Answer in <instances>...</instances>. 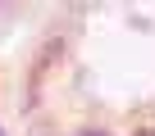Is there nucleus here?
<instances>
[{
    "instance_id": "nucleus-1",
    "label": "nucleus",
    "mask_w": 155,
    "mask_h": 136,
    "mask_svg": "<svg viewBox=\"0 0 155 136\" xmlns=\"http://www.w3.org/2000/svg\"><path fill=\"white\" fill-rule=\"evenodd\" d=\"M82 136H105V131H82Z\"/></svg>"
},
{
    "instance_id": "nucleus-2",
    "label": "nucleus",
    "mask_w": 155,
    "mask_h": 136,
    "mask_svg": "<svg viewBox=\"0 0 155 136\" xmlns=\"http://www.w3.org/2000/svg\"><path fill=\"white\" fill-rule=\"evenodd\" d=\"M141 136H155V131H141Z\"/></svg>"
}]
</instances>
